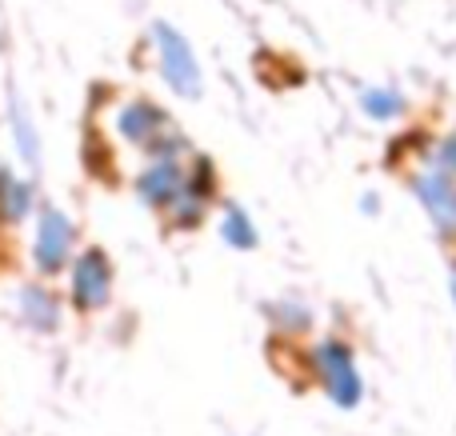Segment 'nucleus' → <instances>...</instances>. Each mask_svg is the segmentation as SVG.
<instances>
[{
	"label": "nucleus",
	"mask_w": 456,
	"mask_h": 436,
	"mask_svg": "<svg viewBox=\"0 0 456 436\" xmlns=\"http://www.w3.org/2000/svg\"><path fill=\"white\" fill-rule=\"evenodd\" d=\"M20 296H24V317H28V325L48 333V328L56 325V296L45 293V288H24Z\"/></svg>",
	"instance_id": "nucleus-8"
},
{
	"label": "nucleus",
	"mask_w": 456,
	"mask_h": 436,
	"mask_svg": "<svg viewBox=\"0 0 456 436\" xmlns=\"http://www.w3.org/2000/svg\"><path fill=\"white\" fill-rule=\"evenodd\" d=\"M32 205V189L28 184H16L8 173H0V208H4L8 216H24Z\"/></svg>",
	"instance_id": "nucleus-9"
},
{
	"label": "nucleus",
	"mask_w": 456,
	"mask_h": 436,
	"mask_svg": "<svg viewBox=\"0 0 456 436\" xmlns=\"http://www.w3.org/2000/svg\"><path fill=\"white\" fill-rule=\"evenodd\" d=\"M12 125H16V141H20V152L28 157V165L37 168V160H40V141H37V128H32V120H24L20 101H12Z\"/></svg>",
	"instance_id": "nucleus-11"
},
{
	"label": "nucleus",
	"mask_w": 456,
	"mask_h": 436,
	"mask_svg": "<svg viewBox=\"0 0 456 436\" xmlns=\"http://www.w3.org/2000/svg\"><path fill=\"white\" fill-rule=\"evenodd\" d=\"M452 296H456V280H452Z\"/></svg>",
	"instance_id": "nucleus-14"
},
{
	"label": "nucleus",
	"mask_w": 456,
	"mask_h": 436,
	"mask_svg": "<svg viewBox=\"0 0 456 436\" xmlns=\"http://www.w3.org/2000/svg\"><path fill=\"white\" fill-rule=\"evenodd\" d=\"M441 168H444V176L456 173V136H449V141L441 144Z\"/></svg>",
	"instance_id": "nucleus-13"
},
{
	"label": "nucleus",
	"mask_w": 456,
	"mask_h": 436,
	"mask_svg": "<svg viewBox=\"0 0 456 436\" xmlns=\"http://www.w3.org/2000/svg\"><path fill=\"white\" fill-rule=\"evenodd\" d=\"M157 48H160V72H165L168 85L181 96H197L200 69H197V56H192L189 40H184L173 24H157Z\"/></svg>",
	"instance_id": "nucleus-2"
},
{
	"label": "nucleus",
	"mask_w": 456,
	"mask_h": 436,
	"mask_svg": "<svg viewBox=\"0 0 456 436\" xmlns=\"http://www.w3.org/2000/svg\"><path fill=\"white\" fill-rule=\"evenodd\" d=\"M109 293H112L109 256H104L101 248L80 253L77 264H72V301H77L80 309H101V304H109Z\"/></svg>",
	"instance_id": "nucleus-3"
},
{
	"label": "nucleus",
	"mask_w": 456,
	"mask_h": 436,
	"mask_svg": "<svg viewBox=\"0 0 456 436\" xmlns=\"http://www.w3.org/2000/svg\"><path fill=\"white\" fill-rule=\"evenodd\" d=\"M184 189V173L173 157H160L157 165H149L136 181V192H141L149 205H173L176 192Z\"/></svg>",
	"instance_id": "nucleus-6"
},
{
	"label": "nucleus",
	"mask_w": 456,
	"mask_h": 436,
	"mask_svg": "<svg viewBox=\"0 0 456 436\" xmlns=\"http://www.w3.org/2000/svg\"><path fill=\"white\" fill-rule=\"evenodd\" d=\"M313 368H316V376H321L324 392H329L340 408L361 405L364 384H361V373H356V360H353V352H348V344L324 341L321 349L313 352Z\"/></svg>",
	"instance_id": "nucleus-1"
},
{
	"label": "nucleus",
	"mask_w": 456,
	"mask_h": 436,
	"mask_svg": "<svg viewBox=\"0 0 456 436\" xmlns=\"http://www.w3.org/2000/svg\"><path fill=\"white\" fill-rule=\"evenodd\" d=\"M224 240H228V245H236V248H252V245H256V232H252L248 216H244L240 208H228V213H224Z\"/></svg>",
	"instance_id": "nucleus-12"
},
{
	"label": "nucleus",
	"mask_w": 456,
	"mask_h": 436,
	"mask_svg": "<svg viewBox=\"0 0 456 436\" xmlns=\"http://www.w3.org/2000/svg\"><path fill=\"white\" fill-rule=\"evenodd\" d=\"M72 253V221L61 208H45L37 229V264L40 272H61Z\"/></svg>",
	"instance_id": "nucleus-4"
},
{
	"label": "nucleus",
	"mask_w": 456,
	"mask_h": 436,
	"mask_svg": "<svg viewBox=\"0 0 456 436\" xmlns=\"http://www.w3.org/2000/svg\"><path fill=\"white\" fill-rule=\"evenodd\" d=\"M412 189H417L420 205L428 208V216H433L444 232H456V189H452V176L420 173L417 181H412Z\"/></svg>",
	"instance_id": "nucleus-5"
},
{
	"label": "nucleus",
	"mask_w": 456,
	"mask_h": 436,
	"mask_svg": "<svg viewBox=\"0 0 456 436\" xmlns=\"http://www.w3.org/2000/svg\"><path fill=\"white\" fill-rule=\"evenodd\" d=\"M361 104H364V112H369V117H380V120L396 117V112L404 109L401 93H393V88H369V93L361 96Z\"/></svg>",
	"instance_id": "nucleus-10"
},
{
	"label": "nucleus",
	"mask_w": 456,
	"mask_h": 436,
	"mask_svg": "<svg viewBox=\"0 0 456 436\" xmlns=\"http://www.w3.org/2000/svg\"><path fill=\"white\" fill-rule=\"evenodd\" d=\"M117 128H120V136H128L133 144H157L160 128H165V112L152 101H133L120 109Z\"/></svg>",
	"instance_id": "nucleus-7"
}]
</instances>
